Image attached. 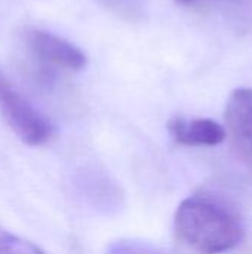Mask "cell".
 Returning <instances> with one entry per match:
<instances>
[{
	"label": "cell",
	"mask_w": 252,
	"mask_h": 254,
	"mask_svg": "<svg viewBox=\"0 0 252 254\" xmlns=\"http://www.w3.org/2000/svg\"><path fill=\"white\" fill-rule=\"evenodd\" d=\"M107 254H175L154 247L147 243H138V241H116L111 243L107 247Z\"/></svg>",
	"instance_id": "52a82bcc"
},
{
	"label": "cell",
	"mask_w": 252,
	"mask_h": 254,
	"mask_svg": "<svg viewBox=\"0 0 252 254\" xmlns=\"http://www.w3.org/2000/svg\"><path fill=\"white\" fill-rule=\"evenodd\" d=\"M0 113L16 137L31 147L46 144L53 134V127L48 118L34 109L33 104L19 91H16V88L1 71Z\"/></svg>",
	"instance_id": "7a4b0ae2"
},
{
	"label": "cell",
	"mask_w": 252,
	"mask_h": 254,
	"mask_svg": "<svg viewBox=\"0 0 252 254\" xmlns=\"http://www.w3.org/2000/svg\"><path fill=\"white\" fill-rule=\"evenodd\" d=\"M226 135L230 137L235 153L252 174V88L230 92L226 112Z\"/></svg>",
	"instance_id": "3957f363"
},
{
	"label": "cell",
	"mask_w": 252,
	"mask_h": 254,
	"mask_svg": "<svg viewBox=\"0 0 252 254\" xmlns=\"http://www.w3.org/2000/svg\"><path fill=\"white\" fill-rule=\"evenodd\" d=\"M177 1H180V3H190V1H195V0H177Z\"/></svg>",
	"instance_id": "ba28073f"
},
{
	"label": "cell",
	"mask_w": 252,
	"mask_h": 254,
	"mask_svg": "<svg viewBox=\"0 0 252 254\" xmlns=\"http://www.w3.org/2000/svg\"><path fill=\"white\" fill-rule=\"evenodd\" d=\"M0 254H46L36 244L0 228Z\"/></svg>",
	"instance_id": "8992f818"
},
{
	"label": "cell",
	"mask_w": 252,
	"mask_h": 254,
	"mask_svg": "<svg viewBox=\"0 0 252 254\" xmlns=\"http://www.w3.org/2000/svg\"><path fill=\"white\" fill-rule=\"evenodd\" d=\"M171 137L177 144L190 147L218 146L226 138V129L214 119H184L174 118L168 124Z\"/></svg>",
	"instance_id": "5b68a950"
},
{
	"label": "cell",
	"mask_w": 252,
	"mask_h": 254,
	"mask_svg": "<svg viewBox=\"0 0 252 254\" xmlns=\"http://www.w3.org/2000/svg\"><path fill=\"white\" fill-rule=\"evenodd\" d=\"M25 40L31 52L46 64L70 71H79L88 64V57L80 48L53 33L31 28Z\"/></svg>",
	"instance_id": "277c9868"
},
{
	"label": "cell",
	"mask_w": 252,
	"mask_h": 254,
	"mask_svg": "<svg viewBox=\"0 0 252 254\" xmlns=\"http://www.w3.org/2000/svg\"><path fill=\"white\" fill-rule=\"evenodd\" d=\"M177 237L202 254H221L233 250L244 240L239 219L220 202L205 196L184 199L174 217Z\"/></svg>",
	"instance_id": "6da1fadb"
}]
</instances>
